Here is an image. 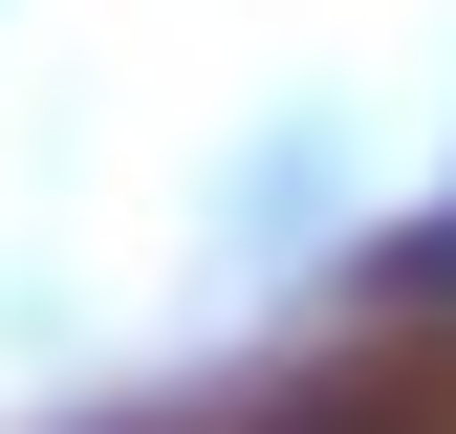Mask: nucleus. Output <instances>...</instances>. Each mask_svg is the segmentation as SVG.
Wrapping results in <instances>:
<instances>
[{
    "instance_id": "f257e3e1",
    "label": "nucleus",
    "mask_w": 456,
    "mask_h": 434,
    "mask_svg": "<svg viewBox=\"0 0 456 434\" xmlns=\"http://www.w3.org/2000/svg\"><path fill=\"white\" fill-rule=\"evenodd\" d=\"M370 304H456V217H413V239H370Z\"/></svg>"
},
{
    "instance_id": "f03ea898",
    "label": "nucleus",
    "mask_w": 456,
    "mask_h": 434,
    "mask_svg": "<svg viewBox=\"0 0 456 434\" xmlns=\"http://www.w3.org/2000/svg\"><path fill=\"white\" fill-rule=\"evenodd\" d=\"M282 434H413V413H370V391H305V413H282Z\"/></svg>"
}]
</instances>
